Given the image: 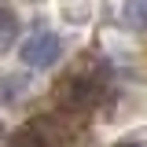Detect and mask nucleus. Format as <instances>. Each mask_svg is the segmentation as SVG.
Instances as JSON below:
<instances>
[{"instance_id":"f257e3e1","label":"nucleus","mask_w":147,"mask_h":147,"mask_svg":"<svg viewBox=\"0 0 147 147\" xmlns=\"http://www.w3.org/2000/svg\"><path fill=\"white\" fill-rule=\"evenodd\" d=\"M55 99L63 110L81 118L85 110H92L96 103L107 99V74L99 66H77V70L63 74L59 85H55Z\"/></svg>"},{"instance_id":"f03ea898","label":"nucleus","mask_w":147,"mask_h":147,"mask_svg":"<svg viewBox=\"0 0 147 147\" xmlns=\"http://www.w3.org/2000/svg\"><path fill=\"white\" fill-rule=\"evenodd\" d=\"M59 55H63V44H59L55 30H33L22 40V48H18V59L30 70H48V66L59 63Z\"/></svg>"},{"instance_id":"7ed1b4c3","label":"nucleus","mask_w":147,"mask_h":147,"mask_svg":"<svg viewBox=\"0 0 147 147\" xmlns=\"http://www.w3.org/2000/svg\"><path fill=\"white\" fill-rule=\"evenodd\" d=\"M121 18L129 30H147V0H125Z\"/></svg>"},{"instance_id":"20e7f679","label":"nucleus","mask_w":147,"mask_h":147,"mask_svg":"<svg viewBox=\"0 0 147 147\" xmlns=\"http://www.w3.org/2000/svg\"><path fill=\"white\" fill-rule=\"evenodd\" d=\"M11 37H15V18H11L7 7H0V52L11 44Z\"/></svg>"},{"instance_id":"39448f33","label":"nucleus","mask_w":147,"mask_h":147,"mask_svg":"<svg viewBox=\"0 0 147 147\" xmlns=\"http://www.w3.org/2000/svg\"><path fill=\"white\" fill-rule=\"evenodd\" d=\"M118 147H140V144H118Z\"/></svg>"},{"instance_id":"423d86ee","label":"nucleus","mask_w":147,"mask_h":147,"mask_svg":"<svg viewBox=\"0 0 147 147\" xmlns=\"http://www.w3.org/2000/svg\"><path fill=\"white\" fill-rule=\"evenodd\" d=\"M0 132H4V129H0Z\"/></svg>"}]
</instances>
